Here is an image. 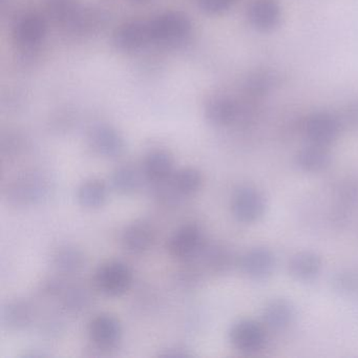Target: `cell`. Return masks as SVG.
<instances>
[{
    "mask_svg": "<svg viewBox=\"0 0 358 358\" xmlns=\"http://www.w3.org/2000/svg\"><path fill=\"white\" fill-rule=\"evenodd\" d=\"M49 192L47 178L41 173L29 171L10 182L5 190V196L10 204L29 206L41 202Z\"/></svg>",
    "mask_w": 358,
    "mask_h": 358,
    "instance_id": "obj_1",
    "label": "cell"
},
{
    "mask_svg": "<svg viewBox=\"0 0 358 358\" xmlns=\"http://www.w3.org/2000/svg\"><path fill=\"white\" fill-rule=\"evenodd\" d=\"M93 282L96 289L106 296L119 297L131 288L133 273L127 264L108 261L97 268Z\"/></svg>",
    "mask_w": 358,
    "mask_h": 358,
    "instance_id": "obj_2",
    "label": "cell"
},
{
    "mask_svg": "<svg viewBox=\"0 0 358 358\" xmlns=\"http://www.w3.org/2000/svg\"><path fill=\"white\" fill-rule=\"evenodd\" d=\"M230 207L236 221L243 224H253L265 215L267 200L261 190L253 186L243 185L234 190Z\"/></svg>",
    "mask_w": 358,
    "mask_h": 358,
    "instance_id": "obj_3",
    "label": "cell"
},
{
    "mask_svg": "<svg viewBox=\"0 0 358 358\" xmlns=\"http://www.w3.org/2000/svg\"><path fill=\"white\" fill-rule=\"evenodd\" d=\"M263 322L250 318L238 320L229 330V341L234 349L245 354L262 351L267 343V331Z\"/></svg>",
    "mask_w": 358,
    "mask_h": 358,
    "instance_id": "obj_4",
    "label": "cell"
},
{
    "mask_svg": "<svg viewBox=\"0 0 358 358\" xmlns=\"http://www.w3.org/2000/svg\"><path fill=\"white\" fill-rule=\"evenodd\" d=\"M303 129L309 143L329 148L341 134V122L331 113L316 112L306 119Z\"/></svg>",
    "mask_w": 358,
    "mask_h": 358,
    "instance_id": "obj_5",
    "label": "cell"
},
{
    "mask_svg": "<svg viewBox=\"0 0 358 358\" xmlns=\"http://www.w3.org/2000/svg\"><path fill=\"white\" fill-rule=\"evenodd\" d=\"M204 246L202 232L196 224L178 228L167 242L169 255L180 261H192Z\"/></svg>",
    "mask_w": 358,
    "mask_h": 358,
    "instance_id": "obj_6",
    "label": "cell"
},
{
    "mask_svg": "<svg viewBox=\"0 0 358 358\" xmlns=\"http://www.w3.org/2000/svg\"><path fill=\"white\" fill-rule=\"evenodd\" d=\"M90 341L99 350H112L118 345L122 338V326L120 320L110 314L96 315L87 327Z\"/></svg>",
    "mask_w": 358,
    "mask_h": 358,
    "instance_id": "obj_7",
    "label": "cell"
},
{
    "mask_svg": "<svg viewBox=\"0 0 358 358\" xmlns=\"http://www.w3.org/2000/svg\"><path fill=\"white\" fill-rule=\"evenodd\" d=\"M275 264L274 253L264 246L249 249L238 261L243 273L255 280H264L270 278L273 273Z\"/></svg>",
    "mask_w": 358,
    "mask_h": 358,
    "instance_id": "obj_8",
    "label": "cell"
},
{
    "mask_svg": "<svg viewBox=\"0 0 358 358\" xmlns=\"http://www.w3.org/2000/svg\"><path fill=\"white\" fill-rule=\"evenodd\" d=\"M247 18L259 32H271L282 22V9L275 0H257L249 7Z\"/></svg>",
    "mask_w": 358,
    "mask_h": 358,
    "instance_id": "obj_9",
    "label": "cell"
},
{
    "mask_svg": "<svg viewBox=\"0 0 358 358\" xmlns=\"http://www.w3.org/2000/svg\"><path fill=\"white\" fill-rule=\"evenodd\" d=\"M322 257L314 251H299L289 259V274L299 282H314L322 273Z\"/></svg>",
    "mask_w": 358,
    "mask_h": 358,
    "instance_id": "obj_10",
    "label": "cell"
},
{
    "mask_svg": "<svg viewBox=\"0 0 358 358\" xmlns=\"http://www.w3.org/2000/svg\"><path fill=\"white\" fill-rule=\"evenodd\" d=\"M294 317V306L285 299H271L262 311V322L272 331L285 330L292 324Z\"/></svg>",
    "mask_w": 358,
    "mask_h": 358,
    "instance_id": "obj_11",
    "label": "cell"
},
{
    "mask_svg": "<svg viewBox=\"0 0 358 358\" xmlns=\"http://www.w3.org/2000/svg\"><path fill=\"white\" fill-rule=\"evenodd\" d=\"M156 234L150 224L135 222L125 228L121 238L123 248L131 255H142L152 248Z\"/></svg>",
    "mask_w": 358,
    "mask_h": 358,
    "instance_id": "obj_12",
    "label": "cell"
},
{
    "mask_svg": "<svg viewBox=\"0 0 358 358\" xmlns=\"http://www.w3.org/2000/svg\"><path fill=\"white\" fill-rule=\"evenodd\" d=\"M331 161L329 148L311 143L299 150L294 157L295 166L306 173H322L330 166Z\"/></svg>",
    "mask_w": 358,
    "mask_h": 358,
    "instance_id": "obj_13",
    "label": "cell"
},
{
    "mask_svg": "<svg viewBox=\"0 0 358 358\" xmlns=\"http://www.w3.org/2000/svg\"><path fill=\"white\" fill-rule=\"evenodd\" d=\"M175 173V161L165 150H154L145 157L143 173L152 183L162 184L169 181Z\"/></svg>",
    "mask_w": 358,
    "mask_h": 358,
    "instance_id": "obj_14",
    "label": "cell"
},
{
    "mask_svg": "<svg viewBox=\"0 0 358 358\" xmlns=\"http://www.w3.org/2000/svg\"><path fill=\"white\" fill-rule=\"evenodd\" d=\"M169 182V187H165L169 192H164V196L169 194L173 199L176 196H189L200 190L203 177L198 169L186 167L175 171Z\"/></svg>",
    "mask_w": 358,
    "mask_h": 358,
    "instance_id": "obj_15",
    "label": "cell"
},
{
    "mask_svg": "<svg viewBox=\"0 0 358 358\" xmlns=\"http://www.w3.org/2000/svg\"><path fill=\"white\" fill-rule=\"evenodd\" d=\"M94 150L106 158H117L124 152V141L121 136L110 127H99L91 138Z\"/></svg>",
    "mask_w": 358,
    "mask_h": 358,
    "instance_id": "obj_16",
    "label": "cell"
},
{
    "mask_svg": "<svg viewBox=\"0 0 358 358\" xmlns=\"http://www.w3.org/2000/svg\"><path fill=\"white\" fill-rule=\"evenodd\" d=\"M189 26L185 18L177 15H166L155 20L150 24V36L161 41H176L187 33Z\"/></svg>",
    "mask_w": 358,
    "mask_h": 358,
    "instance_id": "obj_17",
    "label": "cell"
},
{
    "mask_svg": "<svg viewBox=\"0 0 358 358\" xmlns=\"http://www.w3.org/2000/svg\"><path fill=\"white\" fill-rule=\"evenodd\" d=\"M108 188L103 180L93 178L85 180L77 190V200L81 206L96 209L103 206L108 200Z\"/></svg>",
    "mask_w": 358,
    "mask_h": 358,
    "instance_id": "obj_18",
    "label": "cell"
},
{
    "mask_svg": "<svg viewBox=\"0 0 358 358\" xmlns=\"http://www.w3.org/2000/svg\"><path fill=\"white\" fill-rule=\"evenodd\" d=\"M52 263L59 273L73 275L83 271L87 261L83 251L75 247L64 246L54 253Z\"/></svg>",
    "mask_w": 358,
    "mask_h": 358,
    "instance_id": "obj_19",
    "label": "cell"
},
{
    "mask_svg": "<svg viewBox=\"0 0 358 358\" xmlns=\"http://www.w3.org/2000/svg\"><path fill=\"white\" fill-rule=\"evenodd\" d=\"M196 255L201 257V261L204 263L205 267L213 273H223L228 271L234 262L232 253L221 245L204 244Z\"/></svg>",
    "mask_w": 358,
    "mask_h": 358,
    "instance_id": "obj_20",
    "label": "cell"
},
{
    "mask_svg": "<svg viewBox=\"0 0 358 358\" xmlns=\"http://www.w3.org/2000/svg\"><path fill=\"white\" fill-rule=\"evenodd\" d=\"M32 309L26 301H14L8 303L1 312V322L10 330L27 328L32 322Z\"/></svg>",
    "mask_w": 358,
    "mask_h": 358,
    "instance_id": "obj_21",
    "label": "cell"
},
{
    "mask_svg": "<svg viewBox=\"0 0 358 358\" xmlns=\"http://www.w3.org/2000/svg\"><path fill=\"white\" fill-rule=\"evenodd\" d=\"M139 173L131 165H122L113 171L110 184L117 194L129 196L135 194L140 187Z\"/></svg>",
    "mask_w": 358,
    "mask_h": 358,
    "instance_id": "obj_22",
    "label": "cell"
},
{
    "mask_svg": "<svg viewBox=\"0 0 358 358\" xmlns=\"http://www.w3.org/2000/svg\"><path fill=\"white\" fill-rule=\"evenodd\" d=\"M238 106L228 98H217L207 108V118L217 127L231 124L238 118Z\"/></svg>",
    "mask_w": 358,
    "mask_h": 358,
    "instance_id": "obj_23",
    "label": "cell"
},
{
    "mask_svg": "<svg viewBox=\"0 0 358 358\" xmlns=\"http://www.w3.org/2000/svg\"><path fill=\"white\" fill-rule=\"evenodd\" d=\"M62 295V306L70 313H80L87 309L91 303V296L85 289L80 287L62 288L59 295Z\"/></svg>",
    "mask_w": 358,
    "mask_h": 358,
    "instance_id": "obj_24",
    "label": "cell"
},
{
    "mask_svg": "<svg viewBox=\"0 0 358 358\" xmlns=\"http://www.w3.org/2000/svg\"><path fill=\"white\" fill-rule=\"evenodd\" d=\"M333 290L341 295H352L358 292V269L345 268L339 270L333 275Z\"/></svg>",
    "mask_w": 358,
    "mask_h": 358,
    "instance_id": "obj_25",
    "label": "cell"
},
{
    "mask_svg": "<svg viewBox=\"0 0 358 358\" xmlns=\"http://www.w3.org/2000/svg\"><path fill=\"white\" fill-rule=\"evenodd\" d=\"M148 35H150V30L148 28L134 24L123 29L119 33L117 41L118 45L124 49H135L142 45Z\"/></svg>",
    "mask_w": 358,
    "mask_h": 358,
    "instance_id": "obj_26",
    "label": "cell"
},
{
    "mask_svg": "<svg viewBox=\"0 0 358 358\" xmlns=\"http://www.w3.org/2000/svg\"><path fill=\"white\" fill-rule=\"evenodd\" d=\"M45 32L43 20L36 17H30L20 22L17 28L18 41L24 43H35L41 38Z\"/></svg>",
    "mask_w": 358,
    "mask_h": 358,
    "instance_id": "obj_27",
    "label": "cell"
},
{
    "mask_svg": "<svg viewBox=\"0 0 358 358\" xmlns=\"http://www.w3.org/2000/svg\"><path fill=\"white\" fill-rule=\"evenodd\" d=\"M275 85V77L268 71L255 72L247 83V90L255 97H263L269 93Z\"/></svg>",
    "mask_w": 358,
    "mask_h": 358,
    "instance_id": "obj_28",
    "label": "cell"
},
{
    "mask_svg": "<svg viewBox=\"0 0 358 358\" xmlns=\"http://www.w3.org/2000/svg\"><path fill=\"white\" fill-rule=\"evenodd\" d=\"M338 199L345 207L358 205V180H348L341 184L338 189Z\"/></svg>",
    "mask_w": 358,
    "mask_h": 358,
    "instance_id": "obj_29",
    "label": "cell"
},
{
    "mask_svg": "<svg viewBox=\"0 0 358 358\" xmlns=\"http://www.w3.org/2000/svg\"><path fill=\"white\" fill-rule=\"evenodd\" d=\"M234 0H201V7L211 14H221L230 9Z\"/></svg>",
    "mask_w": 358,
    "mask_h": 358,
    "instance_id": "obj_30",
    "label": "cell"
},
{
    "mask_svg": "<svg viewBox=\"0 0 358 358\" xmlns=\"http://www.w3.org/2000/svg\"><path fill=\"white\" fill-rule=\"evenodd\" d=\"M163 356H173V357H184V356H189V354L186 353V352H184L183 350H179L178 349V351L175 352H166V353L162 354Z\"/></svg>",
    "mask_w": 358,
    "mask_h": 358,
    "instance_id": "obj_31",
    "label": "cell"
}]
</instances>
